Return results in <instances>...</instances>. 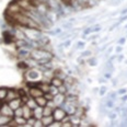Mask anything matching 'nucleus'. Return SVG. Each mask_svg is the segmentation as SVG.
Here are the masks:
<instances>
[{
	"label": "nucleus",
	"mask_w": 127,
	"mask_h": 127,
	"mask_svg": "<svg viewBox=\"0 0 127 127\" xmlns=\"http://www.w3.org/2000/svg\"><path fill=\"white\" fill-rule=\"evenodd\" d=\"M60 2H62V4L63 6H65V7H71L72 6L71 0H60Z\"/></svg>",
	"instance_id": "35"
},
{
	"label": "nucleus",
	"mask_w": 127,
	"mask_h": 127,
	"mask_svg": "<svg viewBox=\"0 0 127 127\" xmlns=\"http://www.w3.org/2000/svg\"><path fill=\"white\" fill-rule=\"evenodd\" d=\"M70 36H71V33H70V32H63V33L60 32V33L58 34L57 37L59 38L60 41H65V39H68V38H69Z\"/></svg>",
	"instance_id": "24"
},
{
	"label": "nucleus",
	"mask_w": 127,
	"mask_h": 127,
	"mask_svg": "<svg viewBox=\"0 0 127 127\" xmlns=\"http://www.w3.org/2000/svg\"><path fill=\"white\" fill-rule=\"evenodd\" d=\"M54 76L55 77H58V78H60V79H63V80H65L66 77H67L68 75L63 69H55L54 70Z\"/></svg>",
	"instance_id": "19"
},
{
	"label": "nucleus",
	"mask_w": 127,
	"mask_h": 127,
	"mask_svg": "<svg viewBox=\"0 0 127 127\" xmlns=\"http://www.w3.org/2000/svg\"><path fill=\"white\" fill-rule=\"evenodd\" d=\"M23 9L21 8L18 2L15 1H11L7 7V12H6V15H13V14H17V13H20L22 12Z\"/></svg>",
	"instance_id": "3"
},
{
	"label": "nucleus",
	"mask_w": 127,
	"mask_h": 127,
	"mask_svg": "<svg viewBox=\"0 0 127 127\" xmlns=\"http://www.w3.org/2000/svg\"><path fill=\"white\" fill-rule=\"evenodd\" d=\"M13 120H14L15 124H17V127L18 126H25V124H26V120L23 116H14Z\"/></svg>",
	"instance_id": "18"
},
{
	"label": "nucleus",
	"mask_w": 127,
	"mask_h": 127,
	"mask_svg": "<svg viewBox=\"0 0 127 127\" xmlns=\"http://www.w3.org/2000/svg\"><path fill=\"white\" fill-rule=\"evenodd\" d=\"M8 104H9V106L12 108L13 111L14 110H17L18 107H20V106H22V100H21V97H17V99H13L11 100V101H9V102H7Z\"/></svg>",
	"instance_id": "13"
},
{
	"label": "nucleus",
	"mask_w": 127,
	"mask_h": 127,
	"mask_svg": "<svg viewBox=\"0 0 127 127\" xmlns=\"http://www.w3.org/2000/svg\"><path fill=\"white\" fill-rule=\"evenodd\" d=\"M53 111H54L53 107L48 106V105H45V106H43V116L53 115Z\"/></svg>",
	"instance_id": "22"
},
{
	"label": "nucleus",
	"mask_w": 127,
	"mask_h": 127,
	"mask_svg": "<svg viewBox=\"0 0 127 127\" xmlns=\"http://www.w3.org/2000/svg\"><path fill=\"white\" fill-rule=\"evenodd\" d=\"M117 93L120 94V95H122V94H125V93H127V90L125 89V88H122V89H120L117 91Z\"/></svg>",
	"instance_id": "44"
},
{
	"label": "nucleus",
	"mask_w": 127,
	"mask_h": 127,
	"mask_svg": "<svg viewBox=\"0 0 127 127\" xmlns=\"http://www.w3.org/2000/svg\"><path fill=\"white\" fill-rule=\"evenodd\" d=\"M107 116L110 120H116V118H117V113L116 112H108Z\"/></svg>",
	"instance_id": "33"
},
{
	"label": "nucleus",
	"mask_w": 127,
	"mask_h": 127,
	"mask_svg": "<svg viewBox=\"0 0 127 127\" xmlns=\"http://www.w3.org/2000/svg\"><path fill=\"white\" fill-rule=\"evenodd\" d=\"M17 97H20L19 95V91L18 89H8V92H7V96H6V101L4 102H9L13 99H17Z\"/></svg>",
	"instance_id": "12"
},
{
	"label": "nucleus",
	"mask_w": 127,
	"mask_h": 127,
	"mask_svg": "<svg viewBox=\"0 0 127 127\" xmlns=\"http://www.w3.org/2000/svg\"><path fill=\"white\" fill-rule=\"evenodd\" d=\"M41 122H42V124H43V127H49V125L54 122V117H53V115L42 116Z\"/></svg>",
	"instance_id": "15"
},
{
	"label": "nucleus",
	"mask_w": 127,
	"mask_h": 127,
	"mask_svg": "<svg viewBox=\"0 0 127 127\" xmlns=\"http://www.w3.org/2000/svg\"><path fill=\"white\" fill-rule=\"evenodd\" d=\"M125 102H127V93L121 95V103H125Z\"/></svg>",
	"instance_id": "42"
},
{
	"label": "nucleus",
	"mask_w": 127,
	"mask_h": 127,
	"mask_svg": "<svg viewBox=\"0 0 127 127\" xmlns=\"http://www.w3.org/2000/svg\"><path fill=\"white\" fill-rule=\"evenodd\" d=\"M121 24V23L120 22H118V21H117V22H116V23H114V24H113V25H111V28H110V31H113V30H114V29L116 28V26H117V25H120Z\"/></svg>",
	"instance_id": "46"
},
{
	"label": "nucleus",
	"mask_w": 127,
	"mask_h": 127,
	"mask_svg": "<svg viewBox=\"0 0 127 127\" xmlns=\"http://www.w3.org/2000/svg\"><path fill=\"white\" fill-rule=\"evenodd\" d=\"M96 92H99V88H94V90H93V93H96Z\"/></svg>",
	"instance_id": "52"
},
{
	"label": "nucleus",
	"mask_w": 127,
	"mask_h": 127,
	"mask_svg": "<svg viewBox=\"0 0 127 127\" xmlns=\"http://www.w3.org/2000/svg\"><path fill=\"white\" fill-rule=\"evenodd\" d=\"M13 115H14V116H23V111H22V106L18 107L17 110H14V111H13ZM14 116H13V117H14Z\"/></svg>",
	"instance_id": "30"
},
{
	"label": "nucleus",
	"mask_w": 127,
	"mask_h": 127,
	"mask_svg": "<svg viewBox=\"0 0 127 127\" xmlns=\"http://www.w3.org/2000/svg\"><path fill=\"white\" fill-rule=\"evenodd\" d=\"M95 21H96V18H95V17H92L90 20H87V23H88V24H92V23H94Z\"/></svg>",
	"instance_id": "45"
},
{
	"label": "nucleus",
	"mask_w": 127,
	"mask_h": 127,
	"mask_svg": "<svg viewBox=\"0 0 127 127\" xmlns=\"http://www.w3.org/2000/svg\"><path fill=\"white\" fill-rule=\"evenodd\" d=\"M49 127H62V122L58 121H54L53 123L49 125Z\"/></svg>",
	"instance_id": "37"
},
{
	"label": "nucleus",
	"mask_w": 127,
	"mask_h": 127,
	"mask_svg": "<svg viewBox=\"0 0 127 127\" xmlns=\"http://www.w3.org/2000/svg\"><path fill=\"white\" fill-rule=\"evenodd\" d=\"M23 32H24L26 38L29 41H36L39 36L43 34L42 29H35V28H28V26H21Z\"/></svg>",
	"instance_id": "2"
},
{
	"label": "nucleus",
	"mask_w": 127,
	"mask_h": 127,
	"mask_svg": "<svg viewBox=\"0 0 127 127\" xmlns=\"http://www.w3.org/2000/svg\"><path fill=\"white\" fill-rule=\"evenodd\" d=\"M32 116H33L35 120H41L42 116H43V106H36L35 108L32 110Z\"/></svg>",
	"instance_id": "14"
},
{
	"label": "nucleus",
	"mask_w": 127,
	"mask_h": 127,
	"mask_svg": "<svg viewBox=\"0 0 127 127\" xmlns=\"http://www.w3.org/2000/svg\"><path fill=\"white\" fill-rule=\"evenodd\" d=\"M66 116H67V113L65 112V110H64L62 106L55 107L54 111H53V117H54V121L63 122Z\"/></svg>",
	"instance_id": "6"
},
{
	"label": "nucleus",
	"mask_w": 127,
	"mask_h": 127,
	"mask_svg": "<svg viewBox=\"0 0 127 127\" xmlns=\"http://www.w3.org/2000/svg\"><path fill=\"white\" fill-rule=\"evenodd\" d=\"M49 83L52 84V86H54V87H56V88H58V87H60L62 84L64 83V80L63 79H60V78H58V77H52L51 78V80H49Z\"/></svg>",
	"instance_id": "17"
},
{
	"label": "nucleus",
	"mask_w": 127,
	"mask_h": 127,
	"mask_svg": "<svg viewBox=\"0 0 127 127\" xmlns=\"http://www.w3.org/2000/svg\"><path fill=\"white\" fill-rule=\"evenodd\" d=\"M117 95H118L117 92L112 91V92H110V93L107 94V97L108 99H111V100H113V101H116V100H117Z\"/></svg>",
	"instance_id": "28"
},
{
	"label": "nucleus",
	"mask_w": 127,
	"mask_h": 127,
	"mask_svg": "<svg viewBox=\"0 0 127 127\" xmlns=\"http://www.w3.org/2000/svg\"><path fill=\"white\" fill-rule=\"evenodd\" d=\"M7 92H8L7 88H3V87H1V88H0V102H4V101H6Z\"/></svg>",
	"instance_id": "23"
},
{
	"label": "nucleus",
	"mask_w": 127,
	"mask_h": 127,
	"mask_svg": "<svg viewBox=\"0 0 127 127\" xmlns=\"http://www.w3.org/2000/svg\"><path fill=\"white\" fill-rule=\"evenodd\" d=\"M62 44H63V47H64V48H67V47L70 46L71 41H69V39H68V41H66V39H65V42H64V43H62Z\"/></svg>",
	"instance_id": "40"
},
{
	"label": "nucleus",
	"mask_w": 127,
	"mask_h": 127,
	"mask_svg": "<svg viewBox=\"0 0 127 127\" xmlns=\"http://www.w3.org/2000/svg\"><path fill=\"white\" fill-rule=\"evenodd\" d=\"M22 111H23V117L25 120H29L30 117H32V110L26 104H22Z\"/></svg>",
	"instance_id": "16"
},
{
	"label": "nucleus",
	"mask_w": 127,
	"mask_h": 127,
	"mask_svg": "<svg viewBox=\"0 0 127 127\" xmlns=\"http://www.w3.org/2000/svg\"><path fill=\"white\" fill-rule=\"evenodd\" d=\"M106 91H107V88L105 86H103V87H101V88H99V94L101 95V96H103V95L106 93Z\"/></svg>",
	"instance_id": "34"
},
{
	"label": "nucleus",
	"mask_w": 127,
	"mask_h": 127,
	"mask_svg": "<svg viewBox=\"0 0 127 127\" xmlns=\"http://www.w3.org/2000/svg\"><path fill=\"white\" fill-rule=\"evenodd\" d=\"M90 56H93V54H92V51L91 49H87V51H83L82 53H81V55H80V57H82V58H88Z\"/></svg>",
	"instance_id": "27"
},
{
	"label": "nucleus",
	"mask_w": 127,
	"mask_h": 127,
	"mask_svg": "<svg viewBox=\"0 0 127 127\" xmlns=\"http://www.w3.org/2000/svg\"><path fill=\"white\" fill-rule=\"evenodd\" d=\"M97 37H99V34H94V35H92L91 37H89V39H90V41H92V39H95Z\"/></svg>",
	"instance_id": "49"
},
{
	"label": "nucleus",
	"mask_w": 127,
	"mask_h": 127,
	"mask_svg": "<svg viewBox=\"0 0 127 127\" xmlns=\"http://www.w3.org/2000/svg\"><path fill=\"white\" fill-rule=\"evenodd\" d=\"M125 29H127V24H126V26H125Z\"/></svg>",
	"instance_id": "56"
},
{
	"label": "nucleus",
	"mask_w": 127,
	"mask_h": 127,
	"mask_svg": "<svg viewBox=\"0 0 127 127\" xmlns=\"http://www.w3.org/2000/svg\"><path fill=\"white\" fill-rule=\"evenodd\" d=\"M120 126H127V116L122 117V122H121Z\"/></svg>",
	"instance_id": "39"
},
{
	"label": "nucleus",
	"mask_w": 127,
	"mask_h": 127,
	"mask_svg": "<svg viewBox=\"0 0 127 127\" xmlns=\"http://www.w3.org/2000/svg\"><path fill=\"white\" fill-rule=\"evenodd\" d=\"M1 104H2V102H0V107H1Z\"/></svg>",
	"instance_id": "54"
},
{
	"label": "nucleus",
	"mask_w": 127,
	"mask_h": 127,
	"mask_svg": "<svg viewBox=\"0 0 127 127\" xmlns=\"http://www.w3.org/2000/svg\"><path fill=\"white\" fill-rule=\"evenodd\" d=\"M44 96L46 97L47 101H49V100H53V97H54V95H53L51 92H46V93H44Z\"/></svg>",
	"instance_id": "38"
},
{
	"label": "nucleus",
	"mask_w": 127,
	"mask_h": 127,
	"mask_svg": "<svg viewBox=\"0 0 127 127\" xmlns=\"http://www.w3.org/2000/svg\"><path fill=\"white\" fill-rule=\"evenodd\" d=\"M31 58L35 60L37 65H43L48 60H52L54 58V54L44 48H33L31 51Z\"/></svg>",
	"instance_id": "1"
},
{
	"label": "nucleus",
	"mask_w": 127,
	"mask_h": 127,
	"mask_svg": "<svg viewBox=\"0 0 127 127\" xmlns=\"http://www.w3.org/2000/svg\"><path fill=\"white\" fill-rule=\"evenodd\" d=\"M79 106V102L78 103H73V102H67V101H65V103L63 104V108L65 110V112L67 113V115H73L76 113V111H77V108H78Z\"/></svg>",
	"instance_id": "4"
},
{
	"label": "nucleus",
	"mask_w": 127,
	"mask_h": 127,
	"mask_svg": "<svg viewBox=\"0 0 127 127\" xmlns=\"http://www.w3.org/2000/svg\"><path fill=\"white\" fill-rule=\"evenodd\" d=\"M115 51H116V54H120V53L123 51V48H122V46H117V47H116Z\"/></svg>",
	"instance_id": "48"
},
{
	"label": "nucleus",
	"mask_w": 127,
	"mask_h": 127,
	"mask_svg": "<svg viewBox=\"0 0 127 127\" xmlns=\"http://www.w3.org/2000/svg\"><path fill=\"white\" fill-rule=\"evenodd\" d=\"M24 104H26L29 107L31 108V110H33V108H35L36 106H37V103H36V101H35V99L34 97H32V96H30L28 99V101H26Z\"/></svg>",
	"instance_id": "20"
},
{
	"label": "nucleus",
	"mask_w": 127,
	"mask_h": 127,
	"mask_svg": "<svg viewBox=\"0 0 127 127\" xmlns=\"http://www.w3.org/2000/svg\"><path fill=\"white\" fill-rule=\"evenodd\" d=\"M99 82L100 83H105V82H106V80H105V78H100L99 79Z\"/></svg>",
	"instance_id": "51"
},
{
	"label": "nucleus",
	"mask_w": 127,
	"mask_h": 127,
	"mask_svg": "<svg viewBox=\"0 0 127 127\" xmlns=\"http://www.w3.org/2000/svg\"><path fill=\"white\" fill-rule=\"evenodd\" d=\"M77 46H76V48L77 49H81V48H83L84 46H86V42H83V41H79V42H77Z\"/></svg>",
	"instance_id": "32"
},
{
	"label": "nucleus",
	"mask_w": 127,
	"mask_h": 127,
	"mask_svg": "<svg viewBox=\"0 0 127 127\" xmlns=\"http://www.w3.org/2000/svg\"><path fill=\"white\" fill-rule=\"evenodd\" d=\"M126 38H127V36H126Z\"/></svg>",
	"instance_id": "57"
},
{
	"label": "nucleus",
	"mask_w": 127,
	"mask_h": 127,
	"mask_svg": "<svg viewBox=\"0 0 127 127\" xmlns=\"http://www.w3.org/2000/svg\"><path fill=\"white\" fill-rule=\"evenodd\" d=\"M123 60H124V56H123V55H120V54H117V57H116V62L121 64L122 62H123Z\"/></svg>",
	"instance_id": "43"
},
{
	"label": "nucleus",
	"mask_w": 127,
	"mask_h": 127,
	"mask_svg": "<svg viewBox=\"0 0 127 127\" xmlns=\"http://www.w3.org/2000/svg\"><path fill=\"white\" fill-rule=\"evenodd\" d=\"M66 101V95L65 94H62V93H58L56 95H54V97H53V102L55 103V105L57 106H63V104L65 103Z\"/></svg>",
	"instance_id": "11"
},
{
	"label": "nucleus",
	"mask_w": 127,
	"mask_h": 127,
	"mask_svg": "<svg viewBox=\"0 0 127 127\" xmlns=\"http://www.w3.org/2000/svg\"><path fill=\"white\" fill-rule=\"evenodd\" d=\"M15 56L22 60H25L31 57V51L29 48H26V47H20V48H17Z\"/></svg>",
	"instance_id": "7"
},
{
	"label": "nucleus",
	"mask_w": 127,
	"mask_h": 127,
	"mask_svg": "<svg viewBox=\"0 0 127 127\" xmlns=\"http://www.w3.org/2000/svg\"><path fill=\"white\" fill-rule=\"evenodd\" d=\"M58 92H59V93H62V94H65V95L68 93V88L66 87L65 83H63L60 87H58Z\"/></svg>",
	"instance_id": "26"
},
{
	"label": "nucleus",
	"mask_w": 127,
	"mask_h": 127,
	"mask_svg": "<svg viewBox=\"0 0 127 127\" xmlns=\"http://www.w3.org/2000/svg\"><path fill=\"white\" fill-rule=\"evenodd\" d=\"M88 1L89 0H77V3H78L79 7L82 9V8H87V6H88Z\"/></svg>",
	"instance_id": "29"
},
{
	"label": "nucleus",
	"mask_w": 127,
	"mask_h": 127,
	"mask_svg": "<svg viewBox=\"0 0 127 127\" xmlns=\"http://www.w3.org/2000/svg\"><path fill=\"white\" fill-rule=\"evenodd\" d=\"M125 14H127V8H125V9H123L121 11V15H125Z\"/></svg>",
	"instance_id": "50"
},
{
	"label": "nucleus",
	"mask_w": 127,
	"mask_h": 127,
	"mask_svg": "<svg viewBox=\"0 0 127 127\" xmlns=\"http://www.w3.org/2000/svg\"><path fill=\"white\" fill-rule=\"evenodd\" d=\"M73 26V23L72 22H69V21H67L66 23H64L63 24V28L65 29V30H71Z\"/></svg>",
	"instance_id": "31"
},
{
	"label": "nucleus",
	"mask_w": 127,
	"mask_h": 127,
	"mask_svg": "<svg viewBox=\"0 0 127 127\" xmlns=\"http://www.w3.org/2000/svg\"><path fill=\"white\" fill-rule=\"evenodd\" d=\"M2 38H3L4 44H7V45H12L15 42V37L13 35V32H10V31H4L2 33Z\"/></svg>",
	"instance_id": "9"
},
{
	"label": "nucleus",
	"mask_w": 127,
	"mask_h": 127,
	"mask_svg": "<svg viewBox=\"0 0 127 127\" xmlns=\"http://www.w3.org/2000/svg\"><path fill=\"white\" fill-rule=\"evenodd\" d=\"M33 127H43V124H42L41 120H36L35 123H34V125H33Z\"/></svg>",
	"instance_id": "41"
},
{
	"label": "nucleus",
	"mask_w": 127,
	"mask_h": 127,
	"mask_svg": "<svg viewBox=\"0 0 127 127\" xmlns=\"http://www.w3.org/2000/svg\"><path fill=\"white\" fill-rule=\"evenodd\" d=\"M87 65H89V66H96V64H97V60H96V58H94V57H92V56H90L87 58Z\"/></svg>",
	"instance_id": "25"
},
{
	"label": "nucleus",
	"mask_w": 127,
	"mask_h": 127,
	"mask_svg": "<svg viewBox=\"0 0 127 127\" xmlns=\"http://www.w3.org/2000/svg\"><path fill=\"white\" fill-rule=\"evenodd\" d=\"M125 64H127V59H126V60H125Z\"/></svg>",
	"instance_id": "55"
},
{
	"label": "nucleus",
	"mask_w": 127,
	"mask_h": 127,
	"mask_svg": "<svg viewBox=\"0 0 127 127\" xmlns=\"http://www.w3.org/2000/svg\"><path fill=\"white\" fill-rule=\"evenodd\" d=\"M0 114L1 115H4V116H8V117H13V110L9 106L7 102H2L1 104V107H0Z\"/></svg>",
	"instance_id": "8"
},
{
	"label": "nucleus",
	"mask_w": 127,
	"mask_h": 127,
	"mask_svg": "<svg viewBox=\"0 0 127 127\" xmlns=\"http://www.w3.org/2000/svg\"><path fill=\"white\" fill-rule=\"evenodd\" d=\"M28 94L32 97H37V96H41V95L44 94V92L39 89L38 86H33V87H29V91H28Z\"/></svg>",
	"instance_id": "10"
},
{
	"label": "nucleus",
	"mask_w": 127,
	"mask_h": 127,
	"mask_svg": "<svg viewBox=\"0 0 127 127\" xmlns=\"http://www.w3.org/2000/svg\"><path fill=\"white\" fill-rule=\"evenodd\" d=\"M125 42H126V38L125 37H121L120 39H118V44H120V45L125 44Z\"/></svg>",
	"instance_id": "47"
},
{
	"label": "nucleus",
	"mask_w": 127,
	"mask_h": 127,
	"mask_svg": "<svg viewBox=\"0 0 127 127\" xmlns=\"http://www.w3.org/2000/svg\"><path fill=\"white\" fill-rule=\"evenodd\" d=\"M38 1H41V2H44V1H45V0H38Z\"/></svg>",
	"instance_id": "53"
},
{
	"label": "nucleus",
	"mask_w": 127,
	"mask_h": 127,
	"mask_svg": "<svg viewBox=\"0 0 127 127\" xmlns=\"http://www.w3.org/2000/svg\"><path fill=\"white\" fill-rule=\"evenodd\" d=\"M35 101H36V103H37L38 106H45V105L47 104V100H46V97L44 96V94L41 95V96L35 97Z\"/></svg>",
	"instance_id": "21"
},
{
	"label": "nucleus",
	"mask_w": 127,
	"mask_h": 127,
	"mask_svg": "<svg viewBox=\"0 0 127 127\" xmlns=\"http://www.w3.org/2000/svg\"><path fill=\"white\" fill-rule=\"evenodd\" d=\"M41 76H42V73L39 72V70L35 69V68L29 69L25 73V78L28 81H37L41 78Z\"/></svg>",
	"instance_id": "5"
},
{
	"label": "nucleus",
	"mask_w": 127,
	"mask_h": 127,
	"mask_svg": "<svg viewBox=\"0 0 127 127\" xmlns=\"http://www.w3.org/2000/svg\"><path fill=\"white\" fill-rule=\"evenodd\" d=\"M49 92L53 94V95H56L58 93V88H56V87H54V86H52L51 84V89H49Z\"/></svg>",
	"instance_id": "36"
}]
</instances>
